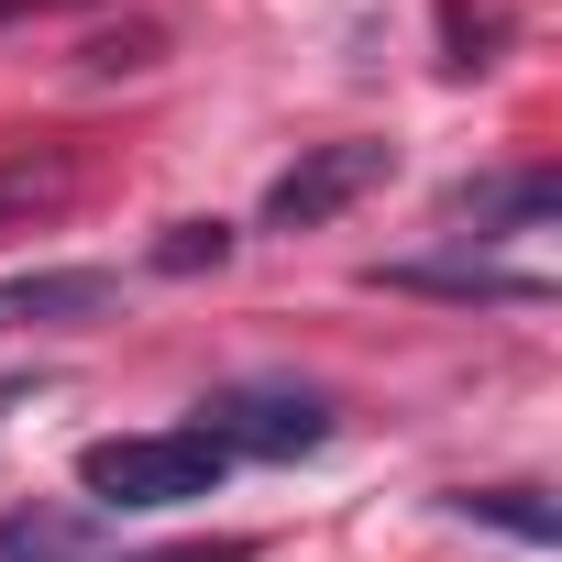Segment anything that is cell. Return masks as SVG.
Here are the masks:
<instances>
[{
  "mask_svg": "<svg viewBox=\"0 0 562 562\" xmlns=\"http://www.w3.org/2000/svg\"><path fill=\"white\" fill-rule=\"evenodd\" d=\"M232 221H177L166 243H155V276H199V265H232Z\"/></svg>",
  "mask_w": 562,
  "mask_h": 562,
  "instance_id": "8fae6325",
  "label": "cell"
},
{
  "mask_svg": "<svg viewBox=\"0 0 562 562\" xmlns=\"http://www.w3.org/2000/svg\"><path fill=\"white\" fill-rule=\"evenodd\" d=\"M551 210H562V177H551V166H507V177H463V188L441 199L452 243H507V232H529V221H551Z\"/></svg>",
  "mask_w": 562,
  "mask_h": 562,
  "instance_id": "277c9868",
  "label": "cell"
},
{
  "mask_svg": "<svg viewBox=\"0 0 562 562\" xmlns=\"http://www.w3.org/2000/svg\"><path fill=\"white\" fill-rule=\"evenodd\" d=\"M0 408H12V397H0Z\"/></svg>",
  "mask_w": 562,
  "mask_h": 562,
  "instance_id": "4fadbf2b",
  "label": "cell"
},
{
  "mask_svg": "<svg viewBox=\"0 0 562 562\" xmlns=\"http://www.w3.org/2000/svg\"><path fill=\"white\" fill-rule=\"evenodd\" d=\"M386 166H397V144H310L288 177L265 188V232H321V221H342L364 188H386Z\"/></svg>",
  "mask_w": 562,
  "mask_h": 562,
  "instance_id": "3957f363",
  "label": "cell"
},
{
  "mask_svg": "<svg viewBox=\"0 0 562 562\" xmlns=\"http://www.w3.org/2000/svg\"><path fill=\"white\" fill-rule=\"evenodd\" d=\"M441 34H452V78H474V67H496V45H507V12L496 0H441Z\"/></svg>",
  "mask_w": 562,
  "mask_h": 562,
  "instance_id": "9c48e42d",
  "label": "cell"
},
{
  "mask_svg": "<svg viewBox=\"0 0 562 562\" xmlns=\"http://www.w3.org/2000/svg\"><path fill=\"white\" fill-rule=\"evenodd\" d=\"M155 45H166L155 23H133V34H100V45L78 56V78H89V89H100V78H144V67H155Z\"/></svg>",
  "mask_w": 562,
  "mask_h": 562,
  "instance_id": "7c38bea8",
  "label": "cell"
},
{
  "mask_svg": "<svg viewBox=\"0 0 562 562\" xmlns=\"http://www.w3.org/2000/svg\"><path fill=\"white\" fill-rule=\"evenodd\" d=\"M122 299V276L111 265H34V276H12V288H0V331H67V321H100Z\"/></svg>",
  "mask_w": 562,
  "mask_h": 562,
  "instance_id": "5b68a950",
  "label": "cell"
},
{
  "mask_svg": "<svg viewBox=\"0 0 562 562\" xmlns=\"http://www.w3.org/2000/svg\"><path fill=\"white\" fill-rule=\"evenodd\" d=\"M452 518L507 529V540H529V551H551V540H562V507H551L540 485H463V496H452Z\"/></svg>",
  "mask_w": 562,
  "mask_h": 562,
  "instance_id": "52a82bcc",
  "label": "cell"
},
{
  "mask_svg": "<svg viewBox=\"0 0 562 562\" xmlns=\"http://www.w3.org/2000/svg\"><path fill=\"white\" fill-rule=\"evenodd\" d=\"M188 430H199L221 463H232V452H254V463H299V452H321L342 419H331L321 386H221V397H199Z\"/></svg>",
  "mask_w": 562,
  "mask_h": 562,
  "instance_id": "7a4b0ae2",
  "label": "cell"
},
{
  "mask_svg": "<svg viewBox=\"0 0 562 562\" xmlns=\"http://www.w3.org/2000/svg\"><path fill=\"white\" fill-rule=\"evenodd\" d=\"M78 485H89V507H188L221 485V452L199 430H122V441L78 452Z\"/></svg>",
  "mask_w": 562,
  "mask_h": 562,
  "instance_id": "6da1fadb",
  "label": "cell"
},
{
  "mask_svg": "<svg viewBox=\"0 0 562 562\" xmlns=\"http://www.w3.org/2000/svg\"><path fill=\"white\" fill-rule=\"evenodd\" d=\"M67 188H78V166H67V155H45V166L23 155L12 177H0V232H12V221H34V210H56Z\"/></svg>",
  "mask_w": 562,
  "mask_h": 562,
  "instance_id": "30bf717a",
  "label": "cell"
},
{
  "mask_svg": "<svg viewBox=\"0 0 562 562\" xmlns=\"http://www.w3.org/2000/svg\"><path fill=\"white\" fill-rule=\"evenodd\" d=\"M0 562H100V529L67 507H23V518H0Z\"/></svg>",
  "mask_w": 562,
  "mask_h": 562,
  "instance_id": "ba28073f",
  "label": "cell"
},
{
  "mask_svg": "<svg viewBox=\"0 0 562 562\" xmlns=\"http://www.w3.org/2000/svg\"><path fill=\"white\" fill-rule=\"evenodd\" d=\"M375 288H408V299H485V310H540V276H507V265H386Z\"/></svg>",
  "mask_w": 562,
  "mask_h": 562,
  "instance_id": "8992f818",
  "label": "cell"
}]
</instances>
